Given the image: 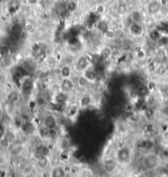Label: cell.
Listing matches in <instances>:
<instances>
[{
  "instance_id": "9c48e42d",
  "label": "cell",
  "mask_w": 168,
  "mask_h": 177,
  "mask_svg": "<svg viewBox=\"0 0 168 177\" xmlns=\"http://www.w3.org/2000/svg\"><path fill=\"white\" fill-rule=\"evenodd\" d=\"M127 12H128V5L126 4V1L121 0L117 5V10H116L117 14L124 17L127 15Z\"/></svg>"
},
{
  "instance_id": "8fae6325",
  "label": "cell",
  "mask_w": 168,
  "mask_h": 177,
  "mask_svg": "<svg viewBox=\"0 0 168 177\" xmlns=\"http://www.w3.org/2000/svg\"><path fill=\"white\" fill-rule=\"evenodd\" d=\"M24 30L27 34H30L35 31V25L31 22H26L24 26Z\"/></svg>"
},
{
  "instance_id": "30bf717a",
  "label": "cell",
  "mask_w": 168,
  "mask_h": 177,
  "mask_svg": "<svg viewBox=\"0 0 168 177\" xmlns=\"http://www.w3.org/2000/svg\"><path fill=\"white\" fill-rule=\"evenodd\" d=\"M94 11H95L97 14L100 15V16L101 15H104L105 13V11H106V6L103 3H98V4H97L95 5Z\"/></svg>"
},
{
  "instance_id": "5b68a950",
  "label": "cell",
  "mask_w": 168,
  "mask_h": 177,
  "mask_svg": "<svg viewBox=\"0 0 168 177\" xmlns=\"http://www.w3.org/2000/svg\"><path fill=\"white\" fill-rule=\"evenodd\" d=\"M47 175L48 177H69L67 166L61 161L53 163Z\"/></svg>"
},
{
  "instance_id": "7c38bea8",
  "label": "cell",
  "mask_w": 168,
  "mask_h": 177,
  "mask_svg": "<svg viewBox=\"0 0 168 177\" xmlns=\"http://www.w3.org/2000/svg\"><path fill=\"white\" fill-rule=\"evenodd\" d=\"M159 14L161 16H167L168 15V7L167 5H161V7L159 9Z\"/></svg>"
},
{
  "instance_id": "ba28073f",
  "label": "cell",
  "mask_w": 168,
  "mask_h": 177,
  "mask_svg": "<svg viewBox=\"0 0 168 177\" xmlns=\"http://www.w3.org/2000/svg\"><path fill=\"white\" fill-rule=\"evenodd\" d=\"M129 15L134 23L143 24V22H144V19L145 18H144L143 12H141L139 10H132Z\"/></svg>"
},
{
  "instance_id": "7a4b0ae2",
  "label": "cell",
  "mask_w": 168,
  "mask_h": 177,
  "mask_svg": "<svg viewBox=\"0 0 168 177\" xmlns=\"http://www.w3.org/2000/svg\"><path fill=\"white\" fill-rule=\"evenodd\" d=\"M100 168L107 176L117 173L122 169L114 155L102 156L100 160Z\"/></svg>"
},
{
  "instance_id": "8992f818",
  "label": "cell",
  "mask_w": 168,
  "mask_h": 177,
  "mask_svg": "<svg viewBox=\"0 0 168 177\" xmlns=\"http://www.w3.org/2000/svg\"><path fill=\"white\" fill-rule=\"evenodd\" d=\"M60 87L61 92L68 96L74 95L77 92V87L75 81L72 79V77L61 78H60Z\"/></svg>"
},
{
  "instance_id": "3957f363",
  "label": "cell",
  "mask_w": 168,
  "mask_h": 177,
  "mask_svg": "<svg viewBox=\"0 0 168 177\" xmlns=\"http://www.w3.org/2000/svg\"><path fill=\"white\" fill-rule=\"evenodd\" d=\"M92 65H94L92 57H90L87 54L80 53L77 54L75 58L72 69H73V72L76 74H82L86 69H89Z\"/></svg>"
},
{
  "instance_id": "52a82bcc",
  "label": "cell",
  "mask_w": 168,
  "mask_h": 177,
  "mask_svg": "<svg viewBox=\"0 0 168 177\" xmlns=\"http://www.w3.org/2000/svg\"><path fill=\"white\" fill-rule=\"evenodd\" d=\"M161 7L160 1L157 0H152L146 5V12L148 15L154 16L159 12V9Z\"/></svg>"
},
{
  "instance_id": "6da1fadb",
  "label": "cell",
  "mask_w": 168,
  "mask_h": 177,
  "mask_svg": "<svg viewBox=\"0 0 168 177\" xmlns=\"http://www.w3.org/2000/svg\"><path fill=\"white\" fill-rule=\"evenodd\" d=\"M162 157L155 148L146 150H137L135 159L132 166L141 173L154 172L161 167Z\"/></svg>"
},
{
  "instance_id": "277c9868",
  "label": "cell",
  "mask_w": 168,
  "mask_h": 177,
  "mask_svg": "<svg viewBox=\"0 0 168 177\" xmlns=\"http://www.w3.org/2000/svg\"><path fill=\"white\" fill-rule=\"evenodd\" d=\"M34 162V165L35 166V169L37 172L40 174H44L48 172L49 168L54 163L52 156H39V157H35L31 158Z\"/></svg>"
},
{
  "instance_id": "4fadbf2b",
  "label": "cell",
  "mask_w": 168,
  "mask_h": 177,
  "mask_svg": "<svg viewBox=\"0 0 168 177\" xmlns=\"http://www.w3.org/2000/svg\"><path fill=\"white\" fill-rule=\"evenodd\" d=\"M82 1L84 2V3H89L90 0H82Z\"/></svg>"
}]
</instances>
